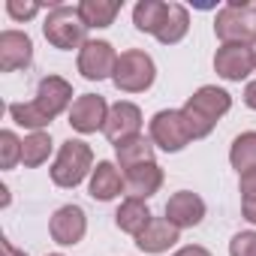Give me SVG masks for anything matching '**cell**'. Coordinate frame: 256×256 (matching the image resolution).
<instances>
[{
  "label": "cell",
  "mask_w": 256,
  "mask_h": 256,
  "mask_svg": "<svg viewBox=\"0 0 256 256\" xmlns=\"http://www.w3.org/2000/svg\"><path fill=\"white\" fill-rule=\"evenodd\" d=\"M232 108V94L217 88V84H202L193 96H187V102L181 106L184 118H187V126L193 139H205L214 133L217 120Z\"/></svg>",
  "instance_id": "cell-1"
},
{
  "label": "cell",
  "mask_w": 256,
  "mask_h": 256,
  "mask_svg": "<svg viewBox=\"0 0 256 256\" xmlns=\"http://www.w3.org/2000/svg\"><path fill=\"white\" fill-rule=\"evenodd\" d=\"M48 172H52V181L58 187H64V190L78 187L94 172V151H90V145L82 142V139H66L60 145V151H58V157H54Z\"/></svg>",
  "instance_id": "cell-2"
},
{
  "label": "cell",
  "mask_w": 256,
  "mask_h": 256,
  "mask_svg": "<svg viewBox=\"0 0 256 256\" xmlns=\"http://www.w3.org/2000/svg\"><path fill=\"white\" fill-rule=\"evenodd\" d=\"M42 34L60 52H72L88 42V28L78 16V6H66V4H54L48 10V16L42 22Z\"/></svg>",
  "instance_id": "cell-3"
},
{
  "label": "cell",
  "mask_w": 256,
  "mask_h": 256,
  "mask_svg": "<svg viewBox=\"0 0 256 256\" xmlns=\"http://www.w3.org/2000/svg\"><path fill=\"white\" fill-rule=\"evenodd\" d=\"M214 34L223 46H232V42L250 46L253 36H256V10H253V4H247V0H229L214 18Z\"/></svg>",
  "instance_id": "cell-4"
},
{
  "label": "cell",
  "mask_w": 256,
  "mask_h": 256,
  "mask_svg": "<svg viewBox=\"0 0 256 256\" xmlns=\"http://www.w3.org/2000/svg\"><path fill=\"white\" fill-rule=\"evenodd\" d=\"M154 78H157V64H154V58L148 52H142V48L120 52L114 76H112V82H114L118 90H124V94H142V90H148L154 84Z\"/></svg>",
  "instance_id": "cell-5"
},
{
  "label": "cell",
  "mask_w": 256,
  "mask_h": 256,
  "mask_svg": "<svg viewBox=\"0 0 256 256\" xmlns=\"http://www.w3.org/2000/svg\"><path fill=\"white\" fill-rule=\"evenodd\" d=\"M151 142L166 154H178L193 142V133L181 108H163L151 118Z\"/></svg>",
  "instance_id": "cell-6"
},
{
  "label": "cell",
  "mask_w": 256,
  "mask_h": 256,
  "mask_svg": "<svg viewBox=\"0 0 256 256\" xmlns=\"http://www.w3.org/2000/svg\"><path fill=\"white\" fill-rule=\"evenodd\" d=\"M118 58L120 54L114 52L112 42H106V40H88L78 48V72L88 82L112 78L114 76V66H118Z\"/></svg>",
  "instance_id": "cell-7"
},
{
  "label": "cell",
  "mask_w": 256,
  "mask_h": 256,
  "mask_svg": "<svg viewBox=\"0 0 256 256\" xmlns=\"http://www.w3.org/2000/svg\"><path fill=\"white\" fill-rule=\"evenodd\" d=\"M108 108L112 106L106 102V96H100V94H82V96H76V102L70 108V126H72L76 133H82V136L106 130Z\"/></svg>",
  "instance_id": "cell-8"
},
{
  "label": "cell",
  "mask_w": 256,
  "mask_h": 256,
  "mask_svg": "<svg viewBox=\"0 0 256 256\" xmlns=\"http://www.w3.org/2000/svg\"><path fill=\"white\" fill-rule=\"evenodd\" d=\"M48 232H52L54 244L76 247L84 238V232H88V214H84V208L82 205H72V202L70 205H60L52 214V220H48Z\"/></svg>",
  "instance_id": "cell-9"
},
{
  "label": "cell",
  "mask_w": 256,
  "mask_h": 256,
  "mask_svg": "<svg viewBox=\"0 0 256 256\" xmlns=\"http://www.w3.org/2000/svg\"><path fill=\"white\" fill-rule=\"evenodd\" d=\"M106 139L112 145H120L124 139H133L142 133V108L130 100H118L108 108V120H106Z\"/></svg>",
  "instance_id": "cell-10"
},
{
  "label": "cell",
  "mask_w": 256,
  "mask_h": 256,
  "mask_svg": "<svg viewBox=\"0 0 256 256\" xmlns=\"http://www.w3.org/2000/svg\"><path fill=\"white\" fill-rule=\"evenodd\" d=\"M256 66H253L250 46L232 42V46H220L217 54H214V72L226 82H244Z\"/></svg>",
  "instance_id": "cell-11"
},
{
  "label": "cell",
  "mask_w": 256,
  "mask_h": 256,
  "mask_svg": "<svg viewBox=\"0 0 256 256\" xmlns=\"http://www.w3.org/2000/svg\"><path fill=\"white\" fill-rule=\"evenodd\" d=\"M166 220L178 229H193L205 220V199L193 190H178L166 202Z\"/></svg>",
  "instance_id": "cell-12"
},
{
  "label": "cell",
  "mask_w": 256,
  "mask_h": 256,
  "mask_svg": "<svg viewBox=\"0 0 256 256\" xmlns=\"http://www.w3.org/2000/svg\"><path fill=\"white\" fill-rule=\"evenodd\" d=\"M34 102L54 120L60 112H70L72 108V84L64 78V76H46L42 82H40V88H36V96H34Z\"/></svg>",
  "instance_id": "cell-13"
},
{
  "label": "cell",
  "mask_w": 256,
  "mask_h": 256,
  "mask_svg": "<svg viewBox=\"0 0 256 256\" xmlns=\"http://www.w3.org/2000/svg\"><path fill=\"white\" fill-rule=\"evenodd\" d=\"M34 60V40L24 30H4L0 34V72H16L30 66Z\"/></svg>",
  "instance_id": "cell-14"
},
{
  "label": "cell",
  "mask_w": 256,
  "mask_h": 256,
  "mask_svg": "<svg viewBox=\"0 0 256 256\" xmlns=\"http://www.w3.org/2000/svg\"><path fill=\"white\" fill-rule=\"evenodd\" d=\"M181 241V229L172 226L166 217H151V223L136 235V247L142 253H166L169 247H175Z\"/></svg>",
  "instance_id": "cell-15"
},
{
  "label": "cell",
  "mask_w": 256,
  "mask_h": 256,
  "mask_svg": "<svg viewBox=\"0 0 256 256\" xmlns=\"http://www.w3.org/2000/svg\"><path fill=\"white\" fill-rule=\"evenodd\" d=\"M126 190L124 184V175L118 172V166L112 160H100L90 172V181H88V193L96 199V202H112L118 199L120 193Z\"/></svg>",
  "instance_id": "cell-16"
},
{
  "label": "cell",
  "mask_w": 256,
  "mask_h": 256,
  "mask_svg": "<svg viewBox=\"0 0 256 256\" xmlns=\"http://www.w3.org/2000/svg\"><path fill=\"white\" fill-rule=\"evenodd\" d=\"M124 184H126V196H136V199L148 202L163 187V169L157 163H145V166H136V169H126Z\"/></svg>",
  "instance_id": "cell-17"
},
{
  "label": "cell",
  "mask_w": 256,
  "mask_h": 256,
  "mask_svg": "<svg viewBox=\"0 0 256 256\" xmlns=\"http://www.w3.org/2000/svg\"><path fill=\"white\" fill-rule=\"evenodd\" d=\"M151 208H148V202L145 199H136V196H126L120 205H118V211H114V223H118V229L120 232H126V235H139L148 223H151Z\"/></svg>",
  "instance_id": "cell-18"
},
{
  "label": "cell",
  "mask_w": 256,
  "mask_h": 256,
  "mask_svg": "<svg viewBox=\"0 0 256 256\" xmlns=\"http://www.w3.org/2000/svg\"><path fill=\"white\" fill-rule=\"evenodd\" d=\"M114 157H118L120 169H136V166L154 163V142L139 133L133 139H124L120 145H114Z\"/></svg>",
  "instance_id": "cell-19"
},
{
  "label": "cell",
  "mask_w": 256,
  "mask_h": 256,
  "mask_svg": "<svg viewBox=\"0 0 256 256\" xmlns=\"http://www.w3.org/2000/svg\"><path fill=\"white\" fill-rule=\"evenodd\" d=\"M120 0H82L78 4V16L84 22V28H112L118 12H120Z\"/></svg>",
  "instance_id": "cell-20"
},
{
  "label": "cell",
  "mask_w": 256,
  "mask_h": 256,
  "mask_svg": "<svg viewBox=\"0 0 256 256\" xmlns=\"http://www.w3.org/2000/svg\"><path fill=\"white\" fill-rule=\"evenodd\" d=\"M187 30H190V12H187V6L169 4V12H166L163 24H160V30H157V42L175 46V42H181V40L187 36Z\"/></svg>",
  "instance_id": "cell-21"
},
{
  "label": "cell",
  "mask_w": 256,
  "mask_h": 256,
  "mask_svg": "<svg viewBox=\"0 0 256 256\" xmlns=\"http://www.w3.org/2000/svg\"><path fill=\"white\" fill-rule=\"evenodd\" d=\"M166 12H169V4H163V0H139L133 6V24H136V30L157 36Z\"/></svg>",
  "instance_id": "cell-22"
},
{
  "label": "cell",
  "mask_w": 256,
  "mask_h": 256,
  "mask_svg": "<svg viewBox=\"0 0 256 256\" xmlns=\"http://www.w3.org/2000/svg\"><path fill=\"white\" fill-rule=\"evenodd\" d=\"M229 163L238 175L256 169V130H247V133L235 136V142L229 148Z\"/></svg>",
  "instance_id": "cell-23"
},
{
  "label": "cell",
  "mask_w": 256,
  "mask_h": 256,
  "mask_svg": "<svg viewBox=\"0 0 256 256\" xmlns=\"http://www.w3.org/2000/svg\"><path fill=\"white\" fill-rule=\"evenodd\" d=\"M52 148H54V142H52V136L46 130L30 133V136H24V145H22V163L28 169H36L52 157Z\"/></svg>",
  "instance_id": "cell-24"
},
{
  "label": "cell",
  "mask_w": 256,
  "mask_h": 256,
  "mask_svg": "<svg viewBox=\"0 0 256 256\" xmlns=\"http://www.w3.org/2000/svg\"><path fill=\"white\" fill-rule=\"evenodd\" d=\"M10 118L18 124V126H28V130H34V133H40V130H46V126L52 124V118L30 100V102H10Z\"/></svg>",
  "instance_id": "cell-25"
},
{
  "label": "cell",
  "mask_w": 256,
  "mask_h": 256,
  "mask_svg": "<svg viewBox=\"0 0 256 256\" xmlns=\"http://www.w3.org/2000/svg\"><path fill=\"white\" fill-rule=\"evenodd\" d=\"M22 145H24V139H18L12 130L0 133V166L16 169V163H22Z\"/></svg>",
  "instance_id": "cell-26"
},
{
  "label": "cell",
  "mask_w": 256,
  "mask_h": 256,
  "mask_svg": "<svg viewBox=\"0 0 256 256\" xmlns=\"http://www.w3.org/2000/svg\"><path fill=\"white\" fill-rule=\"evenodd\" d=\"M229 256H256V232L247 229V232L232 235V241H229Z\"/></svg>",
  "instance_id": "cell-27"
},
{
  "label": "cell",
  "mask_w": 256,
  "mask_h": 256,
  "mask_svg": "<svg viewBox=\"0 0 256 256\" xmlns=\"http://www.w3.org/2000/svg\"><path fill=\"white\" fill-rule=\"evenodd\" d=\"M40 4H22V0H6V12L16 18V22H30L34 16H40Z\"/></svg>",
  "instance_id": "cell-28"
},
{
  "label": "cell",
  "mask_w": 256,
  "mask_h": 256,
  "mask_svg": "<svg viewBox=\"0 0 256 256\" xmlns=\"http://www.w3.org/2000/svg\"><path fill=\"white\" fill-rule=\"evenodd\" d=\"M238 190H241V202H244V199H256V169H250V172L241 175Z\"/></svg>",
  "instance_id": "cell-29"
},
{
  "label": "cell",
  "mask_w": 256,
  "mask_h": 256,
  "mask_svg": "<svg viewBox=\"0 0 256 256\" xmlns=\"http://www.w3.org/2000/svg\"><path fill=\"white\" fill-rule=\"evenodd\" d=\"M172 256H211V250H208V247H202V244H187V247L175 250Z\"/></svg>",
  "instance_id": "cell-30"
},
{
  "label": "cell",
  "mask_w": 256,
  "mask_h": 256,
  "mask_svg": "<svg viewBox=\"0 0 256 256\" xmlns=\"http://www.w3.org/2000/svg\"><path fill=\"white\" fill-rule=\"evenodd\" d=\"M241 214H244L247 223L256 226V199H244V202H241Z\"/></svg>",
  "instance_id": "cell-31"
},
{
  "label": "cell",
  "mask_w": 256,
  "mask_h": 256,
  "mask_svg": "<svg viewBox=\"0 0 256 256\" xmlns=\"http://www.w3.org/2000/svg\"><path fill=\"white\" fill-rule=\"evenodd\" d=\"M244 106L256 112V78H253V82H247V88H244Z\"/></svg>",
  "instance_id": "cell-32"
},
{
  "label": "cell",
  "mask_w": 256,
  "mask_h": 256,
  "mask_svg": "<svg viewBox=\"0 0 256 256\" xmlns=\"http://www.w3.org/2000/svg\"><path fill=\"white\" fill-rule=\"evenodd\" d=\"M0 247H4V256H28V250H22V247H16L10 238H0Z\"/></svg>",
  "instance_id": "cell-33"
},
{
  "label": "cell",
  "mask_w": 256,
  "mask_h": 256,
  "mask_svg": "<svg viewBox=\"0 0 256 256\" xmlns=\"http://www.w3.org/2000/svg\"><path fill=\"white\" fill-rule=\"evenodd\" d=\"M250 54H253V66H256V36H253V42H250Z\"/></svg>",
  "instance_id": "cell-34"
},
{
  "label": "cell",
  "mask_w": 256,
  "mask_h": 256,
  "mask_svg": "<svg viewBox=\"0 0 256 256\" xmlns=\"http://www.w3.org/2000/svg\"><path fill=\"white\" fill-rule=\"evenodd\" d=\"M48 256H64V253H48Z\"/></svg>",
  "instance_id": "cell-35"
},
{
  "label": "cell",
  "mask_w": 256,
  "mask_h": 256,
  "mask_svg": "<svg viewBox=\"0 0 256 256\" xmlns=\"http://www.w3.org/2000/svg\"><path fill=\"white\" fill-rule=\"evenodd\" d=\"M253 10H256V0H253Z\"/></svg>",
  "instance_id": "cell-36"
}]
</instances>
